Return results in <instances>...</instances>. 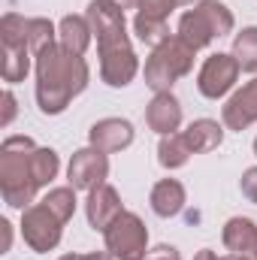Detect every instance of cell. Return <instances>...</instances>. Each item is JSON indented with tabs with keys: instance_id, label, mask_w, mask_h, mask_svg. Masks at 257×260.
Returning a JSON list of instances; mask_svg holds the SVG:
<instances>
[{
	"instance_id": "cell-23",
	"label": "cell",
	"mask_w": 257,
	"mask_h": 260,
	"mask_svg": "<svg viewBox=\"0 0 257 260\" xmlns=\"http://www.w3.org/2000/svg\"><path fill=\"white\" fill-rule=\"evenodd\" d=\"M40 203H46V206L67 224V221L76 215V188H70V185H67V188H52Z\"/></svg>"
},
{
	"instance_id": "cell-25",
	"label": "cell",
	"mask_w": 257,
	"mask_h": 260,
	"mask_svg": "<svg viewBox=\"0 0 257 260\" xmlns=\"http://www.w3.org/2000/svg\"><path fill=\"white\" fill-rule=\"evenodd\" d=\"M15 118V94L3 91V115H0V127H9Z\"/></svg>"
},
{
	"instance_id": "cell-3",
	"label": "cell",
	"mask_w": 257,
	"mask_h": 260,
	"mask_svg": "<svg viewBox=\"0 0 257 260\" xmlns=\"http://www.w3.org/2000/svg\"><path fill=\"white\" fill-rule=\"evenodd\" d=\"M34 139L30 136H6L0 145V194L3 203L12 209H27L34 206L37 197V179L30 170V154H34Z\"/></svg>"
},
{
	"instance_id": "cell-1",
	"label": "cell",
	"mask_w": 257,
	"mask_h": 260,
	"mask_svg": "<svg viewBox=\"0 0 257 260\" xmlns=\"http://www.w3.org/2000/svg\"><path fill=\"white\" fill-rule=\"evenodd\" d=\"M88 21L97 37V55H100V79L109 88H124L139 73V58L130 46L124 9L112 0H91L88 3Z\"/></svg>"
},
{
	"instance_id": "cell-19",
	"label": "cell",
	"mask_w": 257,
	"mask_h": 260,
	"mask_svg": "<svg viewBox=\"0 0 257 260\" xmlns=\"http://www.w3.org/2000/svg\"><path fill=\"white\" fill-rule=\"evenodd\" d=\"M191 148L185 142V133H170V136H160V145H157V160L160 167L167 170H179L191 160Z\"/></svg>"
},
{
	"instance_id": "cell-31",
	"label": "cell",
	"mask_w": 257,
	"mask_h": 260,
	"mask_svg": "<svg viewBox=\"0 0 257 260\" xmlns=\"http://www.w3.org/2000/svg\"><path fill=\"white\" fill-rule=\"evenodd\" d=\"M221 260H257V257H248V254H227V257Z\"/></svg>"
},
{
	"instance_id": "cell-2",
	"label": "cell",
	"mask_w": 257,
	"mask_h": 260,
	"mask_svg": "<svg viewBox=\"0 0 257 260\" xmlns=\"http://www.w3.org/2000/svg\"><path fill=\"white\" fill-rule=\"evenodd\" d=\"M34 67H37V103L43 115H61L73 103V97H79L88 88L91 79L85 58L67 52L61 43L43 49L34 58Z\"/></svg>"
},
{
	"instance_id": "cell-4",
	"label": "cell",
	"mask_w": 257,
	"mask_h": 260,
	"mask_svg": "<svg viewBox=\"0 0 257 260\" xmlns=\"http://www.w3.org/2000/svg\"><path fill=\"white\" fill-rule=\"evenodd\" d=\"M194 55L197 49H191L182 37H167L160 46L151 49L145 61V85L154 94L173 91V85L194 70Z\"/></svg>"
},
{
	"instance_id": "cell-10",
	"label": "cell",
	"mask_w": 257,
	"mask_h": 260,
	"mask_svg": "<svg viewBox=\"0 0 257 260\" xmlns=\"http://www.w3.org/2000/svg\"><path fill=\"white\" fill-rule=\"evenodd\" d=\"M106 176H109V157H106V151L88 145V148H79L70 157V167H67L70 188H76V191H94V188L106 185Z\"/></svg>"
},
{
	"instance_id": "cell-28",
	"label": "cell",
	"mask_w": 257,
	"mask_h": 260,
	"mask_svg": "<svg viewBox=\"0 0 257 260\" xmlns=\"http://www.w3.org/2000/svg\"><path fill=\"white\" fill-rule=\"evenodd\" d=\"M82 260H115L109 251H91V254H82Z\"/></svg>"
},
{
	"instance_id": "cell-12",
	"label": "cell",
	"mask_w": 257,
	"mask_h": 260,
	"mask_svg": "<svg viewBox=\"0 0 257 260\" xmlns=\"http://www.w3.org/2000/svg\"><path fill=\"white\" fill-rule=\"evenodd\" d=\"M121 197L112 185H100L94 191H88V203H85V215H88V224L100 233H106V227L121 215Z\"/></svg>"
},
{
	"instance_id": "cell-14",
	"label": "cell",
	"mask_w": 257,
	"mask_h": 260,
	"mask_svg": "<svg viewBox=\"0 0 257 260\" xmlns=\"http://www.w3.org/2000/svg\"><path fill=\"white\" fill-rule=\"evenodd\" d=\"M145 121H148V127L154 130V133H160V136L179 133V127H182V106L173 97V91L151 97V103L145 109Z\"/></svg>"
},
{
	"instance_id": "cell-24",
	"label": "cell",
	"mask_w": 257,
	"mask_h": 260,
	"mask_svg": "<svg viewBox=\"0 0 257 260\" xmlns=\"http://www.w3.org/2000/svg\"><path fill=\"white\" fill-rule=\"evenodd\" d=\"M239 188H242V197H245L248 203H254V206H257V167H248V170L242 173Z\"/></svg>"
},
{
	"instance_id": "cell-27",
	"label": "cell",
	"mask_w": 257,
	"mask_h": 260,
	"mask_svg": "<svg viewBox=\"0 0 257 260\" xmlns=\"http://www.w3.org/2000/svg\"><path fill=\"white\" fill-rule=\"evenodd\" d=\"M0 227H3V245H0V251H9V245H12V224L3 218V221H0Z\"/></svg>"
},
{
	"instance_id": "cell-9",
	"label": "cell",
	"mask_w": 257,
	"mask_h": 260,
	"mask_svg": "<svg viewBox=\"0 0 257 260\" xmlns=\"http://www.w3.org/2000/svg\"><path fill=\"white\" fill-rule=\"evenodd\" d=\"M239 73H242V67L233 55H224V52L209 55L200 67V73H197V91L206 100H221L224 94H230L236 88Z\"/></svg>"
},
{
	"instance_id": "cell-11",
	"label": "cell",
	"mask_w": 257,
	"mask_h": 260,
	"mask_svg": "<svg viewBox=\"0 0 257 260\" xmlns=\"http://www.w3.org/2000/svg\"><path fill=\"white\" fill-rule=\"evenodd\" d=\"M88 142L106 154H115L133 142V124L127 118H100L88 130Z\"/></svg>"
},
{
	"instance_id": "cell-33",
	"label": "cell",
	"mask_w": 257,
	"mask_h": 260,
	"mask_svg": "<svg viewBox=\"0 0 257 260\" xmlns=\"http://www.w3.org/2000/svg\"><path fill=\"white\" fill-rule=\"evenodd\" d=\"M176 6H188V3H194V0H173Z\"/></svg>"
},
{
	"instance_id": "cell-26",
	"label": "cell",
	"mask_w": 257,
	"mask_h": 260,
	"mask_svg": "<svg viewBox=\"0 0 257 260\" xmlns=\"http://www.w3.org/2000/svg\"><path fill=\"white\" fill-rule=\"evenodd\" d=\"M145 260H182V257H179V251H176L173 245H157V248L148 251Z\"/></svg>"
},
{
	"instance_id": "cell-6",
	"label": "cell",
	"mask_w": 257,
	"mask_h": 260,
	"mask_svg": "<svg viewBox=\"0 0 257 260\" xmlns=\"http://www.w3.org/2000/svg\"><path fill=\"white\" fill-rule=\"evenodd\" d=\"M0 40H3V82L9 85L24 82L34 58L27 43V18L18 12H6L0 21Z\"/></svg>"
},
{
	"instance_id": "cell-17",
	"label": "cell",
	"mask_w": 257,
	"mask_h": 260,
	"mask_svg": "<svg viewBox=\"0 0 257 260\" xmlns=\"http://www.w3.org/2000/svg\"><path fill=\"white\" fill-rule=\"evenodd\" d=\"M151 209L160 218H173L185 209V185L179 179H160L151 188Z\"/></svg>"
},
{
	"instance_id": "cell-32",
	"label": "cell",
	"mask_w": 257,
	"mask_h": 260,
	"mask_svg": "<svg viewBox=\"0 0 257 260\" xmlns=\"http://www.w3.org/2000/svg\"><path fill=\"white\" fill-rule=\"evenodd\" d=\"M58 260H82V254H64V257H58Z\"/></svg>"
},
{
	"instance_id": "cell-21",
	"label": "cell",
	"mask_w": 257,
	"mask_h": 260,
	"mask_svg": "<svg viewBox=\"0 0 257 260\" xmlns=\"http://www.w3.org/2000/svg\"><path fill=\"white\" fill-rule=\"evenodd\" d=\"M30 170H34V179H37V188H46V185L58 176L61 160H58V154H55L52 148H34V154H30Z\"/></svg>"
},
{
	"instance_id": "cell-30",
	"label": "cell",
	"mask_w": 257,
	"mask_h": 260,
	"mask_svg": "<svg viewBox=\"0 0 257 260\" xmlns=\"http://www.w3.org/2000/svg\"><path fill=\"white\" fill-rule=\"evenodd\" d=\"M112 3H115V6H121V9H133V6L139 9V3H142V0H112Z\"/></svg>"
},
{
	"instance_id": "cell-22",
	"label": "cell",
	"mask_w": 257,
	"mask_h": 260,
	"mask_svg": "<svg viewBox=\"0 0 257 260\" xmlns=\"http://www.w3.org/2000/svg\"><path fill=\"white\" fill-rule=\"evenodd\" d=\"M27 43H30L34 58H37L43 49H49L52 43H58V27L49 18H27Z\"/></svg>"
},
{
	"instance_id": "cell-29",
	"label": "cell",
	"mask_w": 257,
	"mask_h": 260,
	"mask_svg": "<svg viewBox=\"0 0 257 260\" xmlns=\"http://www.w3.org/2000/svg\"><path fill=\"white\" fill-rule=\"evenodd\" d=\"M194 260H221V257H218L212 248H203V251H197V257H194Z\"/></svg>"
},
{
	"instance_id": "cell-18",
	"label": "cell",
	"mask_w": 257,
	"mask_h": 260,
	"mask_svg": "<svg viewBox=\"0 0 257 260\" xmlns=\"http://www.w3.org/2000/svg\"><path fill=\"white\" fill-rule=\"evenodd\" d=\"M185 133V142H188V148H191L194 154H206V151H215L221 142H224V127L218 124V121H212V118H197L188 124V130H182Z\"/></svg>"
},
{
	"instance_id": "cell-7",
	"label": "cell",
	"mask_w": 257,
	"mask_h": 260,
	"mask_svg": "<svg viewBox=\"0 0 257 260\" xmlns=\"http://www.w3.org/2000/svg\"><path fill=\"white\" fill-rule=\"evenodd\" d=\"M106 251L115 260H145L148 257V230L139 215L121 212L103 233Z\"/></svg>"
},
{
	"instance_id": "cell-5",
	"label": "cell",
	"mask_w": 257,
	"mask_h": 260,
	"mask_svg": "<svg viewBox=\"0 0 257 260\" xmlns=\"http://www.w3.org/2000/svg\"><path fill=\"white\" fill-rule=\"evenodd\" d=\"M233 12L221 3V0H200L194 3V9H188L179 18V30L176 37H182L191 49H206L212 40H221L233 30Z\"/></svg>"
},
{
	"instance_id": "cell-8",
	"label": "cell",
	"mask_w": 257,
	"mask_h": 260,
	"mask_svg": "<svg viewBox=\"0 0 257 260\" xmlns=\"http://www.w3.org/2000/svg\"><path fill=\"white\" fill-rule=\"evenodd\" d=\"M61 233H64V221L46 203H34V206L24 209V215H21V236L37 254L55 251L58 242H61Z\"/></svg>"
},
{
	"instance_id": "cell-34",
	"label": "cell",
	"mask_w": 257,
	"mask_h": 260,
	"mask_svg": "<svg viewBox=\"0 0 257 260\" xmlns=\"http://www.w3.org/2000/svg\"><path fill=\"white\" fill-rule=\"evenodd\" d=\"M254 154H257V136H254Z\"/></svg>"
},
{
	"instance_id": "cell-13",
	"label": "cell",
	"mask_w": 257,
	"mask_h": 260,
	"mask_svg": "<svg viewBox=\"0 0 257 260\" xmlns=\"http://www.w3.org/2000/svg\"><path fill=\"white\" fill-rule=\"evenodd\" d=\"M224 124L230 130H248L251 124L257 121V79L251 82H245L230 100H227V106H224Z\"/></svg>"
},
{
	"instance_id": "cell-15",
	"label": "cell",
	"mask_w": 257,
	"mask_h": 260,
	"mask_svg": "<svg viewBox=\"0 0 257 260\" xmlns=\"http://www.w3.org/2000/svg\"><path fill=\"white\" fill-rule=\"evenodd\" d=\"M224 245L230 254H248V257H257V224L251 218H230L224 224Z\"/></svg>"
},
{
	"instance_id": "cell-16",
	"label": "cell",
	"mask_w": 257,
	"mask_h": 260,
	"mask_svg": "<svg viewBox=\"0 0 257 260\" xmlns=\"http://www.w3.org/2000/svg\"><path fill=\"white\" fill-rule=\"evenodd\" d=\"M91 37H94V30H91L88 15H64L58 24V43L73 55H85L91 46Z\"/></svg>"
},
{
	"instance_id": "cell-20",
	"label": "cell",
	"mask_w": 257,
	"mask_h": 260,
	"mask_svg": "<svg viewBox=\"0 0 257 260\" xmlns=\"http://www.w3.org/2000/svg\"><path fill=\"white\" fill-rule=\"evenodd\" d=\"M242 73H257V27H242L233 37V52H230Z\"/></svg>"
}]
</instances>
